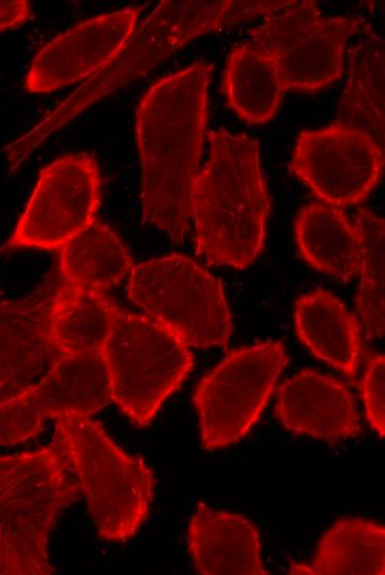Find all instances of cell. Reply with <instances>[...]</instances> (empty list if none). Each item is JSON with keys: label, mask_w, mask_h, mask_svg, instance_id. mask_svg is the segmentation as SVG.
I'll return each instance as SVG.
<instances>
[{"label": "cell", "mask_w": 385, "mask_h": 575, "mask_svg": "<svg viewBox=\"0 0 385 575\" xmlns=\"http://www.w3.org/2000/svg\"><path fill=\"white\" fill-rule=\"evenodd\" d=\"M294 236L299 252L314 269L343 281L358 274V233L341 208L324 202L304 206L295 218Z\"/></svg>", "instance_id": "obj_18"}, {"label": "cell", "mask_w": 385, "mask_h": 575, "mask_svg": "<svg viewBox=\"0 0 385 575\" xmlns=\"http://www.w3.org/2000/svg\"><path fill=\"white\" fill-rule=\"evenodd\" d=\"M384 355L375 354L367 360L362 379V395L367 420L379 437H384Z\"/></svg>", "instance_id": "obj_24"}, {"label": "cell", "mask_w": 385, "mask_h": 575, "mask_svg": "<svg viewBox=\"0 0 385 575\" xmlns=\"http://www.w3.org/2000/svg\"><path fill=\"white\" fill-rule=\"evenodd\" d=\"M59 250L61 280L84 291L104 293L126 279L134 266L116 232L96 220Z\"/></svg>", "instance_id": "obj_19"}, {"label": "cell", "mask_w": 385, "mask_h": 575, "mask_svg": "<svg viewBox=\"0 0 385 575\" xmlns=\"http://www.w3.org/2000/svg\"><path fill=\"white\" fill-rule=\"evenodd\" d=\"M290 168L321 202L346 207L378 184L384 148L366 132L334 122L299 135Z\"/></svg>", "instance_id": "obj_10"}, {"label": "cell", "mask_w": 385, "mask_h": 575, "mask_svg": "<svg viewBox=\"0 0 385 575\" xmlns=\"http://www.w3.org/2000/svg\"><path fill=\"white\" fill-rule=\"evenodd\" d=\"M311 568L318 575H383L385 529L360 518L337 520L321 537Z\"/></svg>", "instance_id": "obj_22"}, {"label": "cell", "mask_w": 385, "mask_h": 575, "mask_svg": "<svg viewBox=\"0 0 385 575\" xmlns=\"http://www.w3.org/2000/svg\"><path fill=\"white\" fill-rule=\"evenodd\" d=\"M336 123L360 128L384 148V41L366 24L348 49Z\"/></svg>", "instance_id": "obj_17"}, {"label": "cell", "mask_w": 385, "mask_h": 575, "mask_svg": "<svg viewBox=\"0 0 385 575\" xmlns=\"http://www.w3.org/2000/svg\"><path fill=\"white\" fill-rule=\"evenodd\" d=\"M275 416L287 430L325 441L347 439L361 431L351 393L339 380L310 369L281 385Z\"/></svg>", "instance_id": "obj_14"}, {"label": "cell", "mask_w": 385, "mask_h": 575, "mask_svg": "<svg viewBox=\"0 0 385 575\" xmlns=\"http://www.w3.org/2000/svg\"><path fill=\"white\" fill-rule=\"evenodd\" d=\"M101 188L97 161L87 153L65 155L46 165L0 253L60 249L95 221Z\"/></svg>", "instance_id": "obj_9"}, {"label": "cell", "mask_w": 385, "mask_h": 575, "mask_svg": "<svg viewBox=\"0 0 385 575\" xmlns=\"http://www.w3.org/2000/svg\"><path fill=\"white\" fill-rule=\"evenodd\" d=\"M295 330L302 343L320 359L353 377L361 356V326L332 293L316 289L295 303Z\"/></svg>", "instance_id": "obj_16"}, {"label": "cell", "mask_w": 385, "mask_h": 575, "mask_svg": "<svg viewBox=\"0 0 385 575\" xmlns=\"http://www.w3.org/2000/svg\"><path fill=\"white\" fill-rule=\"evenodd\" d=\"M212 69L199 60L159 79L136 111L143 219L175 243L190 231V192L202 154Z\"/></svg>", "instance_id": "obj_1"}, {"label": "cell", "mask_w": 385, "mask_h": 575, "mask_svg": "<svg viewBox=\"0 0 385 575\" xmlns=\"http://www.w3.org/2000/svg\"><path fill=\"white\" fill-rule=\"evenodd\" d=\"M53 439L65 453L101 539L125 541L148 518L155 477L139 457L123 450L90 416L54 419Z\"/></svg>", "instance_id": "obj_4"}, {"label": "cell", "mask_w": 385, "mask_h": 575, "mask_svg": "<svg viewBox=\"0 0 385 575\" xmlns=\"http://www.w3.org/2000/svg\"><path fill=\"white\" fill-rule=\"evenodd\" d=\"M59 282L51 272L25 296L0 297V404L35 385L66 355L50 328Z\"/></svg>", "instance_id": "obj_12"}, {"label": "cell", "mask_w": 385, "mask_h": 575, "mask_svg": "<svg viewBox=\"0 0 385 575\" xmlns=\"http://www.w3.org/2000/svg\"><path fill=\"white\" fill-rule=\"evenodd\" d=\"M222 90L229 106L243 121L264 124L275 115L285 88L275 62L244 42L227 58Z\"/></svg>", "instance_id": "obj_20"}, {"label": "cell", "mask_w": 385, "mask_h": 575, "mask_svg": "<svg viewBox=\"0 0 385 575\" xmlns=\"http://www.w3.org/2000/svg\"><path fill=\"white\" fill-rule=\"evenodd\" d=\"M361 23L324 17L314 1H279L249 42L275 62L285 90L311 92L342 75L346 43Z\"/></svg>", "instance_id": "obj_7"}, {"label": "cell", "mask_w": 385, "mask_h": 575, "mask_svg": "<svg viewBox=\"0 0 385 575\" xmlns=\"http://www.w3.org/2000/svg\"><path fill=\"white\" fill-rule=\"evenodd\" d=\"M209 155L194 179L190 212L197 255L246 269L263 249L270 200L258 140L209 130Z\"/></svg>", "instance_id": "obj_2"}, {"label": "cell", "mask_w": 385, "mask_h": 575, "mask_svg": "<svg viewBox=\"0 0 385 575\" xmlns=\"http://www.w3.org/2000/svg\"><path fill=\"white\" fill-rule=\"evenodd\" d=\"M187 543L196 571L204 575H262L259 533L242 515L198 502Z\"/></svg>", "instance_id": "obj_15"}, {"label": "cell", "mask_w": 385, "mask_h": 575, "mask_svg": "<svg viewBox=\"0 0 385 575\" xmlns=\"http://www.w3.org/2000/svg\"><path fill=\"white\" fill-rule=\"evenodd\" d=\"M31 17V4L27 0L0 1V33L15 29Z\"/></svg>", "instance_id": "obj_25"}, {"label": "cell", "mask_w": 385, "mask_h": 575, "mask_svg": "<svg viewBox=\"0 0 385 575\" xmlns=\"http://www.w3.org/2000/svg\"><path fill=\"white\" fill-rule=\"evenodd\" d=\"M139 8L89 19L45 44L25 76L31 93H51L91 77L122 50L136 28Z\"/></svg>", "instance_id": "obj_13"}, {"label": "cell", "mask_w": 385, "mask_h": 575, "mask_svg": "<svg viewBox=\"0 0 385 575\" xmlns=\"http://www.w3.org/2000/svg\"><path fill=\"white\" fill-rule=\"evenodd\" d=\"M127 293L148 317L189 347L229 342L232 323L222 284L186 255L170 254L134 265Z\"/></svg>", "instance_id": "obj_6"}, {"label": "cell", "mask_w": 385, "mask_h": 575, "mask_svg": "<svg viewBox=\"0 0 385 575\" xmlns=\"http://www.w3.org/2000/svg\"><path fill=\"white\" fill-rule=\"evenodd\" d=\"M288 363L281 342L268 341L229 353L194 393L204 449L241 440L258 421Z\"/></svg>", "instance_id": "obj_8"}, {"label": "cell", "mask_w": 385, "mask_h": 575, "mask_svg": "<svg viewBox=\"0 0 385 575\" xmlns=\"http://www.w3.org/2000/svg\"><path fill=\"white\" fill-rule=\"evenodd\" d=\"M111 401L101 353L66 354L35 385L0 404V446L37 437L46 419L91 416Z\"/></svg>", "instance_id": "obj_11"}, {"label": "cell", "mask_w": 385, "mask_h": 575, "mask_svg": "<svg viewBox=\"0 0 385 575\" xmlns=\"http://www.w3.org/2000/svg\"><path fill=\"white\" fill-rule=\"evenodd\" d=\"M354 226L361 243V282L356 297L357 311L367 338L384 335V220L365 208L356 212Z\"/></svg>", "instance_id": "obj_23"}, {"label": "cell", "mask_w": 385, "mask_h": 575, "mask_svg": "<svg viewBox=\"0 0 385 575\" xmlns=\"http://www.w3.org/2000/svg\"><path fill=\"white\" fill-rule=\"evenodd\" d=\"M118 309L104 293L75 289L60 278L50 324L55 345L65 354L101 353Z\"/></svg>", "instance_id": "obj_21"}, {"label": "cell", "mask_w": 385, "mask_h": 575, "mask_svg": "<svg viewBox=\"0 0 385 575\" xmlns=\"http://www.w3.org/2000/svg\"><path fill=\"white\" fill-rule=\"evenodd\" d=\"M81 493L54 440L34 451L0 456V575L56 573L48 556L49 535Z\"/></svg>", "instance_id": "obj_3"}, {"label": "cell", "mask_w": 385, "mask_h": 575, "mask_svg": "<svg viewBox=\"0 0 385 575\" xmlns=\"http://www.w3.org/2000/svg\"><path fill=\"white\" fill-rule=\"evenodd\" d=\"M111 400L131 420L148 426L194 366L189 346L148 317L118 309L101 352Z\"/></svg>", "instance_id": "obj_5"}, {"label": "cell", "mask_w": 385, "mask_h": 575, "mask_svg": "<svg viewBox=\"0 0 385 575\" xmlns=\"http://www.w3.org/2000/svg\"><path fill=\"white\" fill-rule=\"evenodd\" d=\"M291 573L293 574H313V571L310 566H304L298 563H293L291 566Z\"/></svg>", "instance_id": "obj_26"}]
</instances>
